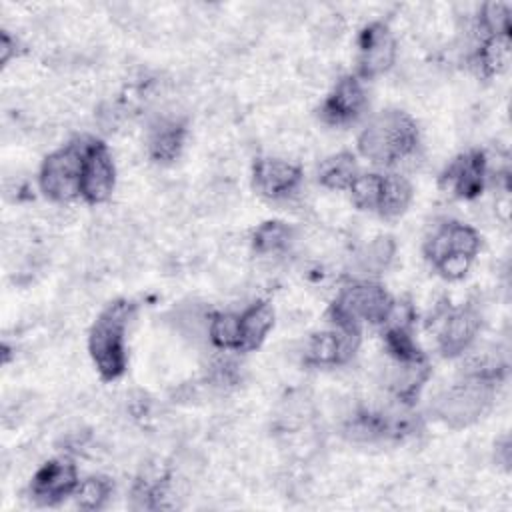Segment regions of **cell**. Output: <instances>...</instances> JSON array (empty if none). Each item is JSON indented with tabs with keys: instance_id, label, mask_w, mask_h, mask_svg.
I'll list each match as a JSON object with an SVG mask.
<instances>
[{
	"instance_id": "1",
	"label": "cell",
	"mask_w": 512,
	"mask_h": 512,
	"mask_svg": "<svg viewBox=\"0 0 512 512\" xmlns=\"http://www.w3.org/2000/svg\"><path fill=\"white\" fill-rule=\"evenodd\" d=\"M418 126L402 110H382L358 136V150L378 166H398L416 152Z\"/></svg>"
},
{
	"instance_id": "2",
	"label": "cell",
	"mask_w": 512,
	"mask_h": 512,
	"mask_svg": "<svg viewBox=\"0 0 512 512\" xmlns=\"http://www.w3.org/2000/svg\"><path fill=\"white\" fill-rule=\"evenodd\" d=\"M130 316L132 304L116 300L102 310L90 330L88 348L96 370L106 380L118 378L126 368V328Z\"/></svg>"
},
{
	"instance_id": "3",
	"label": "cell",
	"mask_w": 512,
	"mask_h": 512,
	"mask_svg": "<svg viewBox=\"0 0 512 512\" xmlns=\"http://www.w3.org/2000/svg\"><path fill=\"white\" fill-rule=\"evenodd\" d=\"M392 302L394 300L380 284L356 282L342 288L332 302L328 316L336 328L360 332L362 322L384 324Z\"/></svg>"
},
{
	"instance_id": "4",
	"label": "cell",
	"mask_w": 512,
	"mask_h": 512,
	"mask_svg": "<svg viewBox=\"0 0 512 512\" xmlns=\"http://www.w3.org/2000/svg\"><path fill=\"white\" fill-rule=\"evenodd\" d=\"M494 398V380L468 376L436 398L434 412L452 428H464L486 414Z\"/></svg>"
},
{
	"instance_id": "5",
	"label": "cell",
	"mask_w": 512,
	"mask_h": 512,
	"mask_svg": "<svg viewBox=\"0 0 512 512\" xmlns=\"http://www.w3.org/2000/svg\"><path fill=\"white\" fill-rule=\"evenodd\" d=\"M90 138L74 140L64 148L52 152L40 168V188L56 202H66L80 196V178L84 156Z\"/></svg>"
},
{
	"instance_id": "6",
	"label": "cell",
	"mask_w": 512,
	"mask_h": 512,
	"mask_svg": "<svg viewBox=\"0 0 512 512\" xmlns=\"http://www.w3.org/2000/svg\"><path fill=\"white\" fill-rule=\"evenodd\" d=\"M116 182L114 162L110 150L100 140H88L82 178H80V196L88 204H100L110 198Z\"/></svg>"
},
{
	"instance_id": "7",
	"label": "cell",
	"mask_w": 512,
	"mask_h": 512,
	"mask_svg": "<svg viewBox=\"0 0 512 512\" xmlns=\"http://www.w3.org/2000/svg\"><path fill=\"white\" fill-rule=\"evenodd\" d=\"M358 74L362 78H374L384 74L396 58V42L382 22H374L360 32L358 40Z\"/></svg>"
},
{
	"instance_id": "8",
	"label": "cell",
	"mask_w": 512,
	"mask_h": 512,
	"mask_svg": "<svg viewBox=\"0 0 512 512\" xmlns=\"http://www.w3.org/2000/svg\"><path fill=\"white\" fill-rule=\"evenodd\" d=\"M486 158L480 150H470L454 158L440 176V186L458 198H474L484 190Z\"/></svg>"
},
{
	"instance_id": "9",
	"label": "cell",
	"mask_w": 512,
	"mask_h": 512,
	"mask_svg": "<svg viewBox=\"0 0 512 512\" xmlns=\"http://www.w3.org/2000/svg\"><path fill=\"white\" fill-rule=\"evenodd\" d=\"M478 250H480L478 232L460 222H446L438 226L424 244V252L434 266L446 256H466L474 260Z\"/></svg>"
},
{
	"instance_id": "10",
	"label": "cell",
	"mask_w": 512,
	"mask_h": 512,
	"mask_svg": "<svg viewBox=\"0 0 512 512\" xmlns=\"http://www.w3.org/2000/svg\"><path fill=\"white\" fill-rule=\"evenodd\" d=\"M358 342H360V332L334 326V330H324L310 338L304 350V360L306 364H312V366L344 364L356 352Z\"/></svg>"
},
{
	"instance_id": "11",
	"label": "cell",
	"mask_w": 512,
	"mask_h": 512,
	"mask_svg": "<svg viewBox=\"0 0 512 512\" xmlns=\"http://www.w3.org/2000/svg\"><path fill=\"white\" fill-rule=\"evenodd\" d=\"M366 106V94L356 76H344L328 94L320 108V116L326 124L346 126L354 122Z\"/></svg>"
},
{
	"instance_id": "12",
	"label": "cell",
	"mask_w": 512,
	"mask_h": 512,
	"mask_svg": "<svg viewBox=\"0 0 512 512\" xmlns=\"http://www.w3.org/2000/svg\"><path fill=\"white\" fill-rule=\"evenodd\" d=\"M78 484V472L70 460H52L34 474L30 492L42 504H56L74 494Z\"/></svg>"
},
{
	"instance_id": "13",
	"label": "cell",
	"mask_w": 512,
	"mask_h": 512,
	"mask_svg": "<svg viewBox=\"0 0 512 512\" xmlns=\"http://www.w3.org/2000/svg\"><path fill=\"white\" fill-rule=\"evenodd\" d=\"M252 180H254V188L262 196L270 200H280L290 196L300 186L302 172L298 166L286 160L260 158L252 168Z\"/></svg>"
},
{
	"instance_id": "14",
	"label": "cell",
	"mask_w": 512,
	"mask_h": 512,
	"mask_svg": "<svg viewBox=\"0 0 512 512\" xmlns=\"http://www.w3.org/2000/svg\"><path fill=\"white\" fill-rule=\"evenodd\" d=\"M482 318L476 308L466 306L444 314L438 330V346L444 356H458L474 342Z\"/></svg>"
},
{
	"instance_id": "15",
	"label": "cell",
	"mask_w": 512,
	"mask_h": 512,
	"mask_svg": "<svg viewBox=\"0 0 512 512\" xmlns=\"http://www.w3.org/2000/svg\"><path fill=\"white\" fill-rule=\"evenodd\" d=\"M240 316V350L248 352L260 346V342L266 338L268 330L274 324V310L268 302H258L246 308Z\"/></svg>"
},
{
	"instance_id": "16",
	"label": "cell",
	"mask_w": 512,
	"mask_h": 512,
	"mask_svg": "<svg viewBox=\"0 0 512 512\" xmlns=\"http://www.w3.org/2000/svg\"><path fill=\"white\" fill-rule=\"evenodd\" d=\"M186 128L182 122L176 120H160L156 126H152L148 136V152L158 162H170L174 160L184 144Z\"/></svg>"
},
{
	"instance_id": "17",
	"label": "cell",
	"mask_w": 512,
	"mask_h": 512,
	"mask_svg": "<svg viewBox=\"0 0 512 512\" xmlns=\"http://www.w3.org/2000/svg\"><path fill=\"white\" fill-rule=\"evenodd\" d=\"M356 176V158L350 152H338L326 158L318 170V182L330 190H348Z\"/></svg>"
},
{
	"instance_id": "18",
	"label": "cell",
	"mask_w": 512,
	"mask_h": 512,
	"mask_svg": "<svg viewBox=\"0 0 512 512\" xmlns=\"http://www.w3.org/2000/svg\"><path fill=\"white\" fill-rule=\"evenodd\" d=\"M410 202H412L410 182L400 174H384L378 214L384 218L400 216L406 212Z\"/></svg>"
},
{
	"instance_id": "19",
	"label": "cell",
	"mask_w": 512,
	"mask_h": 512,
	"mask_svg": "<svg viewBox=\"0 0 512 512\" xmlns=\"http://www.w3.org/2000/svg\"><path fill=\"white\" fill-rule=\"evenodd\" d=\"M292 242V228L284 222L270 220L256 228L252 244L258 254H278Z\"/></svg>"
},
{
	"instance_id": "20",
	"label": "cell",
	"mask_w": 512,
	"mask_h": 512,
	"mask_svg": "<svg viewBox=\"0 0 512 512\" xmlns=\"http://www.w3.org/2000/svg\"><path fill=\"white\" fill-rule=\"evenodd\" d=\"M208 338L222 350H240V316L232 312L212 314L208 320Z\"/></svg>"
},
{
	"instance_id": "21",
	"label": "cell",
	"mask_w": 512,
	"mask_h": 512,
	"mask_svg": "<svg viewBox=\"0 0 512 512\" xmlns=\"http://www.w3.org/2000/svg\"><path fill=\"white\" fill-rule=\"evenodd\" d=\"M382 180H384V174H376V172L358 174L348 188L354 206L360 210L378 212V204L382 196Z\"/></svg>"
},
{
	"instance_id": "22",
	"label": "cell",
	"mask_w": 512,
	"mask_h": 512,
	"mask_svg": "<svg viewBox=\"0 0 512 512\" xmlns=\"http://www.w3.org/2000/svg\"><path fill=\"white\" fill-rule=\"evenodd\" d=\"M112 494V484L104 476H90L82 480L74 492L76 504L84 510H100Z\"/></svg>"
},
{
	"instance_id": "23",
	"label": "cell",
	"mask_w": 512,
	"mask_h": 512,
	"mask_svg": "<svg viewBox=\"0 0 512 512\" xmlns=\"http://www.w3.org/2000/svg\"><path fill=\"white\" fill-rule=\"evenodd\" d=\"M480 28L486 36L510 34V6L502 2H488L480 10Z\"/></svg>"
},
{
	"instance_id": "24",
	"label": "cell",
	"mask_w": 512,
	"mask_h": 512,
	"mask_svg": "<svg viewBox=\"0 0 512 512\" xmlns=\"http://www.w3.org/2000/svg\"><path fill=\"white\" fill-rule=\"evenodd\" d=\"M392 256H394V242L392 238L382 236V238H376L372 244H368V248L362 254V266L372 272H382L392 262Z\"/></svg>"
},
{
	"instance_id": "25",
	"label": "cell",
	"mask_w": 512,
	"mask_h": 512,
	"mask_svg": "<svg viewBox=\"0 0 512 512\" xmlns=\"http://www.w3.org/2000/svg\"><path fill=\"white\" fill-rule=\"evenodd\" d=\"M0 52H2V62H8L10 54H12V40L6 32H2V46H0Z\"/></svg>"
}]
</instances>
